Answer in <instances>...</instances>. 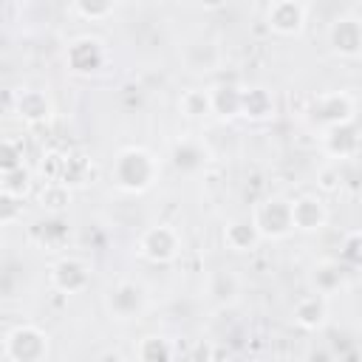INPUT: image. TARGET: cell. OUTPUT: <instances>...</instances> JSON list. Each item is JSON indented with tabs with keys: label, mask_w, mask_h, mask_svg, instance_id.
<instances>
[{
	"label": "cell",
	"mask_w": 362,
	"mask_h": 362,
	"mask_svg": "<svg viewBox=\"0 0 362 362\" xmlns=\"http://www.w3.org/2000/svg\"><path fill=\"white\" fill-rule=\"evenodd\" d=\"M291 317H294V325L303 328V331H320L325 328L328 322V297L322 294H303L294 308H291Z\"/></svg>",
	"instance_id": "4fadbf2b"
},
{
	"label": "cell",
	"mask_w": 362,
	"mask_h": 362,
	"mask_svg": "<svg viewBox=\"0 0 362 362\" xmlns=\"http://www.w3.org/2000/svg\"><path fill=\"white\" fill-rule=\"evenodd\" d=\"M345 274H348V269L334 257V260H320V263L311 269L308 280H311V286H314V294L328 297V294H334V291H339V288L345 286Z\"/></svg>",
	"instance_id": "ac0fdd59"
},
{
	"label": "cell",
	"mask_w": 362,
	"mask_h": 362,
	"mask_svg": "<svg viewBox=\"0 0 362 362\" xmlns=\"http://www.w3.org/2000/svg\"><path fill=\"white\" fill-rule=\"evenodd\" d=\"M93 175V161L82 153H71L68 161H65V175H62V184L68 187H82L88 184Z\"/></svg>",
	"instance_id": "4316f807"
},
{
	"label": "cell",
	"mask_w": 362,
	"mask_h": 362,
	"mask_svg": "<svg viewBox=\"0 0 362 362\" xmlns=\"http://www.w3.org/2000/svg\"><path fill=\"white\" fill-rule=\"evenodd\" d=\"M68 11L71 14H76V17H82V20H88V23H102V20H107L113 11H116V6L113 3H88V0H76V3H71L68 6Z\"/></svg>",
	"instance_id": "f1b7e54d"
},
{
	"label": "cell",
	"mask_w": 362,
	"mask_h": 362,
	"mask_svg": "<svg viewBox=\"0 0 362 362\" xmlns=\"http://www.w3.org/2000/svg\"><path fill=\"white\" fill-rule=\"evenodd\" d=\"M37 204L40 209H45L48 215H62L71 204V187L62 184V181H51V184H42L37 189Z\"/></svg>",
	"instance_id": "603a6c76"
},
{
	"label": "cell",
	"mask_w": 362,
	"mask_h": 362,
	"mask_svg": "<svg viewBox=\"0 0 362 362\" xmlns=\"http://www.w3.org/2000/svg\"><path fill=\"white\" fill-rule=\"evenodd\" d=\"M28 192H31V170L28 167H17V170L0 173V195L23 201Z\"/></svg>",
	"instance_id": "484cf974"
},
{
	"label": "cell",
	"mask_w": 362,
	"mask_h": 362,
	"mask_svg": "<svg viewBox=\"0 0 362 362\" xmlns=\"http://www.w3.org/2000/svg\"><path fill=\"white\" fill-rule=\"evenodd\" d=\"M303 362H339V354L331 345H325V342H314L305 351V359Z\"/></svg>",
	"instance_id": "d6a6232c"
},
{
	"label": "cell",
	"mask_w": 362,
	"mask_h": 362,
	"mask_svg": "<svg viewBox=\"0 0 362 362\" xmlns=\"http://www.w3.org/2000/svg\"><path fill=\"white\" fill-rule=\"evenodd\" d=\"M260 240H263V238H260V232H257V226L252 223L249 215L232 218V221H226V226H223V246L232 249V252H238V255L255 252V249L260 246Z\"/></svg>",
	"instance_id": "5bb4252c"
},
{
	"label": "cell",
	"mask_w": 362,
	"mask_h": 362,
	"mask_svg": "<svg viewBox=\"0 0 362 362\" xmlns=\"http://www.w3.org/2000/svg\"><path fill=\"white\" fill-rule=\"evenodd\" d=\"M136 252L139 257H144L147 263H156V266H167L173 260H178L181 255V235L175 226L170 223H156V226H147L139 240H136Z\"/></svg>",
	"instance_id": "277c9868"
},
{
	"label": "cell",
	"mask_w": 362,
	"mask_h": 362,
	"mask_svg": "<svg viewBox=\"0 0 362 362\" xmlns=\"http://www.w3.org/2000/svg\"><path fill=\"white\" fill-rule=\"evenodd\" d=\"M184 62H187V68L189 71H215V65L221 62V54H218V48L212 45V42H189L187 45V51H184Z\"/></svg>",
	"instance_id": "cb8c5ba5"
},
{
	"label": "cell",
	"mask_w": 362,
	"mask_h": 362,
	"mask_svg": "<svg viewBox=\"0 0 362 362\" xmlns=\"http://www.w3.org/2000/svg\"><path fill=\"white\" fill-rule=\"evenodd\" d=\"M96 362H124V356H122L119 351H113V348H107V351H102V354L96 356Z\"/></svg>",
	"instance_id": "e575fe53"
},
{
	"label": "cell",
	"mask_w": 362,
	"mask_h": 362,
	"mask_svg": "<svg viewBox=\"0 0 362 362\" xmlns=\"http://www.w3.org/2000/svg\"><path fill=\"white\" fill-rule=\"evenodd\" d=\"M14 113H17V119L25 122V124H42V122L51 119L54 102H51V96H48L45 90H40V88H23V90H17V96H14Z\"/></svg>",
	"instance_id": "8fae6325"
},
{
	"label": "cell",
	"mask_w": 362,
	"mask_h": 362,
	"mask_svg": "<svg viewBox=\"0 0 362 362\" xmlns=\"http://www.w3.org/2000/svg\"><path fill=\"white\" fill-rule=\"evenodd\" d=\"M17 167H25V164H23V144L14 141L11 136H6L3 144H0V173L17 170Z\"/></svg>",
	"instance_id": "4dcf8cb0"
},
{
	"label": "cell",
	"mask_w": 362,
	"mask_h": 362,
	"mask_svg": "<svg viewBox=\"0 0 362 362\" xmlns=\"http://www.w3.org/2000/svg\"><path fill=\"white\" fill-rule=\"evenodd\" d=\"M305 20H308V3L274 0L266 6V23L280 37H297L305 28Z\"/></svg>",
	"instance_id": "9c48e42d"
},
{
	"label": "cell",
	"mask_w": 362,
	"mask_h": 362,
	"mask_svg": "<svg viewBox=\"0 0 362 362\" xmlns=\"http://www.w3.org/2000/svg\"><path fill=\"white\" fill-rule=\"evenodd\" d=\"M51 351L48 334L31 322L14 325L6 337H3V356L6 362H45Z\"/></svg>",
	"instance_id": "3957f363"
},
{
	"label": "cell",
	"mask_w": 362,
	"mask_h": 362,
	"mask_svg": "<svg viewBox=\"0 0 362 362\" xmlns=\"http://www.w3.org/2000/svg\"><path fill=\"white\" fill-rule=\"evenodd\" d=\"M308 113H311V119H314L322 130H331V127L354 124V119H356V105H354L351 93H345V90H328V93L314 96Z\"/></svg>",
	"instance_id": "5b68a950"
},
{
	"label": "cell",
	"mask_w": 362,
	"mask_h": 362,
	"mask_svg": "<svg viewBox=\"0 0 362 362\" xmlns=\"http://www.w3.org/2000/svg\"><path fill=\"white\" fill-rule=\"evenodd\" d=\"M170 158H173V167H175L178 173H198V170L206 167L209 153H206V147H204L198 139L187 136V139H178V141L173 144Z\"/></svg>",
	"instance_id": "2e32d148"
},
{
	"label": "cell",
	"mask_w": 362,
	"mask_h": 362,
	"mask_svg": "<svg viewBox=\"0 0 362 362\" xmlns=\"http://www.w3.org/2000/svg\"><path fill=\"white\" fill-rule=\"evenodd\" d=\"M328 42L334 48V54L345 57V59H356L362 57V20L342 14L328 25Z\"/></svg>",
	"instance_id": "30bf717a"
},
{
	"label": "cell",
	"mask_w": 362,
	"mask_h": 362,
	"mask_svg": "<svg viewBox=\"0 0 362 362\" xmlns=\"http://www.w3.org/2000/svg\"><path fill=\"white\" fill-rule=\"evenodd\" d=\"M68 235H71V229H68V221H62V215H48L45 221L34 223V229H31V240L45 252L62 249L68 243Z\"/></svg>",
	"instance_id": "e0dca14e"
},
{
	"label": "cell",
	"mask_w": 362,
	"mask_h": 362,
	"mask_svg": "<svg viewBox=\"0 0 362 362\" xmlns=\"http://www.w3.org/2000/svg\"><path fill=\"white\" fill-rule=\"evenodd\" d=\"M212 96V113L221 119H235L240 116V102H243V88L232 85V82H221L215 88H209Z\"/></svg>",
	"instance_id": "44dd1931"
},
{
	"label": "cell",
	"mask_w": 362,
	"mask_h": 362,
	"mask_svg": "<svg viewBox=\"0 0 362 362\" xmlns=\"http://www.w3.org/2000/svg\"><path fill=\"white\" fill-rule=\"evenodd\" d=\"M291 221L294 232H320L328 223V206L317 195L291 198Z\"/></svg>",
	"instance_id": "7c38bea8"
},
{
	"label": "cell",
	"mask_w": 362,
	"mask_h": 362,
	"mask_svg": "<svg viewBox=\"0 0 362 362\" xmlns=\"http://www.w3.org/2000/svg\"><path fill=\"white\" fill-rule=\"evenodd\" d=\"M178 110L187 116V119H204L212 113V96L206 88H187L181 96H178Z\"/></svg>",
	"instance_id": "d4e9b609"
},
{
	"label": "cell",
	"mask_w": 362,
	"mask_h": 362,
	"mask_svg": "<svg viewBox=\"0 0 362 362\" xmlns=\"http://www.w3.org/2000/svg\"><path fill=\"white\" fill-rule=\"evenodd\" d=\"M206 291L218 305H232L240 294V277L232 269H218V272L209 274Z\"/></svg>",
	"instance_id": "7402d4cb"
},
{
	"label": "cell",
	"mask_w": 362,
	"mask_h": 362,
	"mask_svg": "<svg viewBox=\"0 0 362 362\" xmlns=\"http://www.w3.org/2000/svg\"><path fill=\"white\" fill-rule=\"evenodd\" d=\"M48 283L59 294H82L93 283V272L82 257H59L48 269Z\"/></svg>",
	"instance_id": "52a82bcc"
},
{
	"label": "cell",
	"mask_w": 362,
	"mask_h": 362,
	"mask_svg": "<svg viewBox=\"0 0 362 362\" xmlns=\"http://www.w3.org/2000/svg\"><path fill=\"white\" fill-rule=\"evenodd\" d=\"M337 260H339L348 272H359V269H362V229H354V232H348V235L342 238Z\"/></svg>",
	"instance_id": "83f0119b"
},
{
	"label": "cell",
	"mask_w": 362,
	"mask_h": 362,
	"mask_svg": "<svg viewBox=\"0 0 362 362\" xmlns=\"http://www.w3.org/2000/svg\"><path fill=\"white\" fill-rule=\"evenodd\" d=\"M0 223L3 226H14L17 221H23V201L17 198H8V195H0Z\"/></svg>",
	"instance_id": "1f68e13d"
},
{
	"label": "cell",
	"mask_w": 362,
	"mask_h": 362,
	"mask_svg": "<svg viewBox=\"0 0 362 362\" xmlns=\"http://www.w3.org/2000/svg\"><path fill=\"white\" fill-rule=\"evenodd\" d=\"M105 305H107L113 320L127 322V320H136L147 308V294L136 280H119L116 286H110Z\"/></svg>",
	"instance_id": "ba28073f"
},
{
	"label": "cell",
	"mask_w": 362,
	"mask_h": 362,
	"mask_svg": "<svg viewBox=\"0 0 362 362\" xmlns=\"http://www.w3.org/2000/svg\"><path fill=\"white\" fill-rule=\"evenodd\" d=\"M342 187V175H339V167H325L322 173H320V189H325V192H334V189H339Z\"/></svg>",
	"instance_id": "836d02e7"
},
{
	"label": "cell",
	"mask_w": 362,
	"mask_h": 362,
	"mask_svg": "<svg viewBox=\"0 0 362 362\" xmlns=\"http://www.w3.org/2000/svg\"><path fill=\"white\" fill-rule=\"evenodd\" d=\"M277 110L272 90L255 85V88H243V102H240V116L249 122H266L272 119Z\"/></svg>",
	"instance_id": "d6986e66"
},
{
	"label": "cell",
	"mask_w": 362,
	"mask_h": 362,
	"mask_svg": "<svg viewBox=\"0 0 362 362\" xmlns=\"http://www.w3.org/2000/svg\"><path fill=\"white\" fill-rule=\"evenodd\" d=\"M65 161H68V156H65V153L48 150V153L40 158V175H42V184L62 181V175H65Z\"/></svg>",
	"instance_id": "f546056e"
},
{
	"label": "cell",
	"mask_w": 362,
	"mask_h": 362,
	"mask_svg": "<svg viewBox=\"0 0 362 362\" xmlns=\"http://www.w3.org/2000/svg\"><path fill=\"white\" fill-rule=\"evenodd\" d=\"M362 147V133L356 124H342V127H331L322 136V150L331 158H354Z\"/></svg>",
	"instance_id": "9a60e30c"
},
{
	"label": "cell",
	"mask_w": 362,
	"mask_h": 362,
	"mask_svg": "<svg viewBox=\"0 0 362 362\" xmlns=\"http://www.w3.org/2000/svg\"><path fill=\"white\" fill-rule=\"evenodd\" d=\"M252 223L257 226L263 240H283L294 232V221H291V198L283 195H269L260 198L252 212H249Z\"/></svg>",
	"instance_id": "7a4b0ae2"
},
{
	"label": "cell",
	"mask_w": 362,
	"mask_h": 362,
	"mask_svg": "<svg viewBox=\"0 0 362 362\" xmlns=\"http://www.w3.org/2000/svg\"><path fill=\"white\" fill-rule=\"evenodd\" d=\"M65 65H68L71 74L93 76L107 65V48H105V42L99 37H90V34L76 37L65 48Z\"/></svg>",
	"instance_id": "8992f818"
},
{
	"label": "cell",
	"mask_w": 362,
	"mask_h": 362,
	"mask_svg": "<svg viewBox=\"0 0 362 362\" xmlns=\"http://www.w3.org/2000/svg\"><path fill=\"white\" fill-rule=\"evenodd\" d=\"M136 362H175V342L164 334H144L133 348Z\"/></svg>",
	"instance_id": "ffe728a7"
},
{
	"label": "cell",
	"mask_w": 362,
	"mask_h": 362,
	"mask_svg": "<svg viewBox=\"0 0 362 362\" xmlns=\"http://www.w3.org/2000/svg\"><path fill=\"white\" fill-rule=\"evenodd\" d=\"M161 164L147 147H122L110 167V181L127 195H141L158 181Z\"/></svg>",
	"instance_id": "6da1fadb"
}]
</instances>
